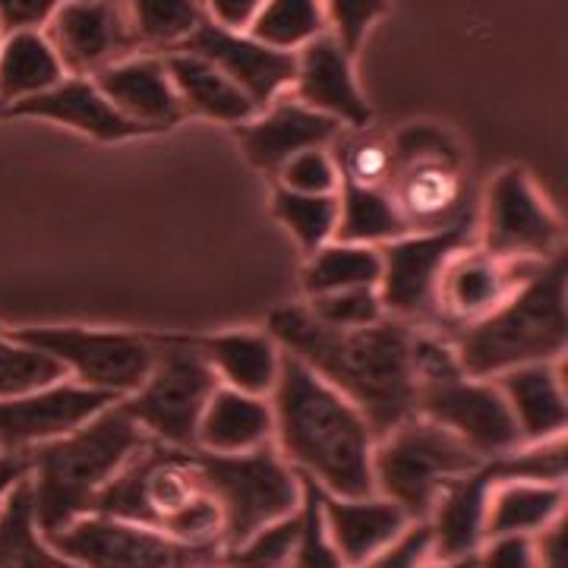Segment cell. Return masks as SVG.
<instances>
[{
    "mask_svg": "<svg viewBox=\"0 0 568 568\" xmlns=\"http://www.w3.org/2000/svg\"><path fill=\"white\" fill-rule=\"evenodd\" d=\"M301 503V477L275 446L246 455L149 446L108 484L92 511L126 518L186 547L227 552Z\"/></svg>",
    "mask_w": 568,
    "mask_h": 568,
    "instance_id": "1",
    "label": "cell"
},
{
    "mask_svg": "<svg viewBox=\"0 0 568 568\" xmlns=\"http://www.w3.org/2000/svg\"><path fill=\"white\" fill-rule=\"evenodd\" d=\"M414 328L392 316L361 328H332L306 306H282L268 316V335L284 354L345 395L376 439L417 414Z\"/></svg>",
    "mask_w": 568,
    "mask_h": 568,
    "instance_id": "2",
    "label": "cell"
},
{
    "mask_svg": "<svg viewBox=\"0 0 568 568\" xmlns=\"http://www.w3.org/2000/svg\"><path fill=\"white\" fill-rule=\"evenodd\" d=\"M272 405V446L284 465L328 496H369L376 436L364 414L297 357L282 354Z\"/></svg>",
    "mask_w": 568,
    "mask_h": 568,
    "instance_id": "3",
    "label": "cell"
},
{
    "mask_svg": "<svg viewBox=\"0 0 568 568\" xmlns=\"http://www.w3.org/2000/svg\"><path fill=\"white\" fill-rule=\"evenodd\" d=\"M149 443L114 402L73 433L29 448V493L41 537L89 515L108 484Z\"/></svg>",
    "mask_w": 568,
    "mask_h": 568,
    "instance_id": "4",
    "label": "cell"
},
{
    "mask_svg": "<svg viewBox=\"0 0 568 568\" xmlns=\"http://www.w3.org/2000/svg\"><path fill=\"white\" fill-rule=\"evenodd\" d=\"M566 253H556L477 323L446 328L458 366L474 379H493L511 366L552 364L568 342Z\"/></svg>",
    "mask_w": 568,
    "mask_h": 568,
    "instance_id": "5",
    "label": "cell"
},
{
    "mask_svg": "<svg viewBox=\"0 0 568 568\" xmlns=\"http://www.w3.org/2000/svg\"><path fill=\"white\" fill-rule=\"evenodd\" d=\"M414 376L417 414L458 436L484 462L525 446L503 392L493 379L467 376L443 332L414 328Z\"/></svg>",
    "mask_w": 568,
    "mask_h": 568,
    "instance_id": "6",
    "label": "cell"
},
{
    "mask_svg": "<svg viewBox=\"0 0 568 568\" xmlns=\"http://www.w3.org/2000/svg\"><path fill=\"white\" fill-rule=\"evenodd\" d=\"M392 142V178L386 190L410 234L470 224L462 152L446 130L407 123Z\"/></svg>",
    "mask_w": 568,
    "mask_h": 568,
    "instance_id": "7",
    "label": "cell"
},
{
    "mask_svg": "<svg viewBox=\"0 0 568 568\" xmlns=\"http://www.w3.org/2000/svg\"><path fill=\"white\" fill-rule=\"evenodd\" d=\"M484 458L420 414L388 429L373 448V489L392 499L410 521H426L448 480L462 477Z\"/></svg>",
    "mask_w": 568,
    "mask_h": 568,
    "instance_id": "8",
    "label": "cell"
},
{
    "mask_svg": "<svg viewBox=\"0 0 568 568\" xmlns=\"http://www.w3.org/2000/svg\"><path fill=\"white\" fill-rule=\"evenodd\" d=\"M155 361L130 395L118 398L123 414L159 446L196 448V426L219 376L183 335H152Z\"/></svg>",
    "mask_w": 568,
    "mask_h": 568,
    "instance_id": "9",
    "label": "cell"
},
{
    "mask_svg": "<svg viewBox=\"0 0 568 568\" xmlns=\"http://www.w3.org/2000/svg\"><path fill=\"white\" fill-rule=\"evenodd\" d=\"M22 345L36 347L63 366L67 379L99 388L114 398L140 386L155 361L152 335L118 328H82V325H22L10 328Z\"/></svg>",
    "mask_w": 568,
    "mask_h": 568,
    "instance_id": "10",
    "label": "cell"
},
{
    "mask_svg": "<svg viewBox=\"0 0 568 568\" xmlns=\"http://www.w3.org/2000/svg\"><path fill=\"white\" fill-rule=\"evenodd\" d=\"M44 540L82 568H196L219 556L104 511H89Z\"/></svg>",
    "mask_w": 568,
    "mask_h": 568,
    "instance_id": "11",
    "label": "cell"
},
{
    "mask_svg": "<svg viewBox=\"0 0 568 568\" xmlns=\"http://www.w3.org/2000/svg\"><path fill=\"white\" fill-rule=\"evenodd\" d=\"M470 246V224L448 227V231H426L405 234L398 241L379 246L383 253V278H379V301L392 320L410 325L436 328V284L439 272L452 253Z\"/></svg>",
    "mask_w": 568,
    "mask_h": 568,
    "instance_id": "12",
    "label": "cell"
},
{
    "mask_svg": "<svg viewBox=\"0 0 568 568\" xmlns=\"http://www.w3.org/2000/svg\"><path fill=\"white\" fill-rule=\"evenodd\" d=\"M480 241V250L496 260L547 263L562 253V222L544 203L525 168H506L489 183Z\"/></svg>",
    "mask_w": 568,
    "mask_h": 568,
    "instance_id": "13",
    "label": "cell"
},
{
    "mask_svg": "<svg viewBox=\"0 0 568 568\" xmlns=\"http://www.w3.org/2000/svg\"><path fill=\"white\" fill-rule=\"evenodd\" d=\"M544 263L534 260H496L487 250L462 246L448 256L436 284V320L439 332L484 320L489 310L506 301L518 284Z\"/></svg>",
    "mask_w": 568,
    "mask_h": 568,
    "instance_id": "14",
    "label": "cell"
},
{
    "mask_svg": "<svg viewBox=\"0 0 568 568\" xmlns=\"http://www.w3.org/2000/svg\"><path fill=\"white\" fill-rule=\"evenodd\" d=\"M181 51L200 54L215 70H222L224 77L256 104V111L275 102L294 82V70H297L294 51L268 48L260 39H253L250 32H237V29H227L212 20H205L190 39L183 41Z\"/></svg>",
    "mask_w": 568,
    "mask_h": 568,
    "instance_id": "15",
    "label": "cell"
},
{
    "mask_svg": "<svg viewBox=\"0 0 568 568\" xmlns=\"http://www.w3.org/2000/svg\"><path fill=\"white\" fill-rule=\"evenodd\" d=\"M114 402V395L80 386L73 379H58L51 386L0 398V448L29 452L41 443H51L92 420Z\"/></svg>",
    "mask_w": 568,
    "mask_h": 568,
    "instance_id": "16",
    "label": "cell"
},
{
    "mask_svg": "<svg viewBox=\"0 0 568 568\" xmlns=\"http://www.w3.org/2000/svg\"><path fill=\"white\" fill-rule=\"evenodd\" d=\"M48 41L54 44L67 77H92L108 63L140 51L123 0H63L48 22Z\"/></svg>",
    "mask_w": 568,
    "mask_h": 568,
    "instance_id": "17",
    "label": "cell"
},
{
    "mask_svg": "<svg viewBox=\"0 0 568 568\" xmlns=\"http://www.w3.org/2000/svg\"><path fill=\"white\" fill-rule=\"evenodd\" d=\"M253 168L275 174L291 155L306 149H332V142L345 133V126L320 111L306 108L294 95H278L256 118L234 126Z\"/></svg>",
    "mask_w": 568,
    "mask_h": 568,
    "instance_id": "18",
    "label": "cell"
},
{
    "mask_svg": "<svg viewBox=\"0 0 568 568\" xmlns=\"http://www.w3.org/2000/svg\"><path fill=\"white\" fill-rule=\"evenodd\" d=\"M294 54H297V70H294V82H291L294 99L325 118L338 121L342 126L366 130L373 121V111L354 80L351 54L345 48L328 32H323L320 39L306 41Z\"/></svg>",
    "mask_w": 568,
    "mask_h": 568,
    "instance_id": "19",
    "label": "cell"
},
{
    "mask_svg": "<svg viewBox=\"0 0 568 568\" xmlns=\"http://www.w3.org/2000/svg\"><path fill=\"white\" fill-rule=\"evenodd\" d=\"M7 118H39V121H54L85 133L99 142H123L149 136L140 123L123 118L114 104L102 95V89L92 82V77H63L58 85L44 89L32 99L10 104L3 111Z\"/></svg>",
    "mask_w": 568,
    "mask_h": 568,
    "instance_id": "20",
    "label": "cell"
},
{
    "mask_svg": "<svg viewBox=\"0 0 568 568\" xmlns=\"http://www.w3.org/2000/svg\"><path fill=\"white\" fill-rule=\"evenodd\" d=\"M92 82L123 118L140 123L149 133H162L183 121L181 99L171 85L164 61L155 54L136 51L130 58L108 63L99 73H92Z\"/></svg>",
    "mask_w": 568,
    "mask_h": 568,
    "instance_id": "21",
    "label": "cell"
},
{
    "mask_svg": "<svg viewBox=\"0 0 568 568\" xmlns=\"http://www.w3.org/2000/svg\"><path fill=\"white\" fill-rule=\"evenodd\" d=\"M499 480L496 458H487L474 470L448 480L436 496L433 511L426 515V525L433 534V556H467L477 552L487 540V499L489 487Z\"/></svg>",
    "mask_w": 568,
    "mask_h": 568,
    "instance_id": "22",
    "label": "cell"
},
{
    "mask_svg": "<svg viewBox=\"0 0 568 568\" xmlns=\"http://www.w3.org/2000/svg\"><path fill=\"white\" fill-rule=\"evenodd\" d=\"M323 518L332 547L345 568H361L410 525L405 511L379 493L369 496L323 493Z\"/></svg>",
    "mask_w": 568,
    "mask_h": 568,
    "instance_id": "23",
    "label": "cell"
},
{
    "mask_svg": "<svg viewBox=\"0 0 568 568\" xmlns=\"http://www.w3.org/2000/svg\"><path fill=\"white\" fill-rule=\"evenodd\" d=\"M493 383L503 392L525 446L566 436L568 398L556 361L552 364L511 366L506 373L493 376Z\"/></svg>",
    "mask_w": 568,
    "mask_h": 568,
    "instance_id": "24",
    "label": "cell"
},
{
    "mask_svg": "<svg viewBox=\"0 0 568 568\" xmlns=\"http://www.w3.org/2000/svg\"><path fill=\"white\" fill-rule=\"evenodd\" d=\"M212 366L222 386L263 395L275 388L282 369V347L268 332H219V335H183Z\"/></svg>",
    "mask_w": 568,
    "mask_h": 568,
    "instance_id": "25",
    "label": "cell"
},
{
    "mask_svg": "<svg viewBox=\"0 0 568 568\" xmlns=\"http://www.w3.org/2000/svg\"><path fill=\"white\" fill-rule=\"evenodd\" d=\"M272 433L275 420L268 398L219 383L196 426V448L212 455H246L272 446Z\"/></svg>",
    "mask_w": 568,
    "mask_h": 568,
    "instance_id": "26",
    "label": "cell"
},
{
    "mask_svg": "<svg viewBox=\"0 0 568 568\" xmlns=\"http://www.w3.org/2000/svg\"><path fill=\"white\" fill-rule=\"evenodd\" d=\"M162 61L183 104V114H200L209 121L234 123V126L260 114L256 104L200 54L178 48V51H168Z\"/></svg>",
    "mask_w": 568,
    "mask_h": 568,
    "instance_id": "27",
    "label": "cell"
},
{
    "mask_svg": "<svg viewBox=\"0 0 568 568\" xmlns=\"http://www.w3.org/2000/svg\"><path fill=\"white\" fill-rule=\"evenodd\" d=\"M562 515H566V484L503 477L499 470V480L489 487L487 499V540L508 534L537 537Z\"/></svg>",
    "mask_w": 568,
    "mask_h": 568,
    "instance_id": "28",
    "label": "cell"
},
{
    "mask_svg": "<svg viewBox=\"0 0 568 568\" xmlns=\"http://www.w3.org/2000/svg\"><path fill=\"white\" fill-rule=\"evenodd\" d=\"M67 77L54 44L41 29L7 32L0 41V102L10 104L32 99Z\"/></svg>",
    "mask_w": 568,
    "mask_h": 568,
    "instance_id": "29",
    "label": "cell"
},
{
    "mask_svg": "<svg viewBox=\"0 0 568 568\" xmlns=\"http://www.w3.org/2000/svg\"><path fill=\"white\" fill-rule=\"evenodd\" d=\"M410 234L398 205L392 203L386 186H338V227L335 241L383 246Z\"/></svg>",
    "mask_w": 568,
    "mask_h": 568,
    "instance_id": "30",
    "label": "cell"
},
{
    "mask_svg": "<svg viewBox=\"0 0 568 568\" xmlns=\"http://www.w3.org/2000/svg\"><path fill=\"white\" fill-rule=\"evenodd\" d=\"M383 278V253L379 246L328 241L320 246L304 268L306 297L345 291V287H379Z\"/></svg>",
    "mask_w": 568,
    "mask_h": 568,
    "instance_id": "31",
    "label": "cell"
},
{
    "mask_svg": "<svg viewBox=\"0 0 568 568\" xmlns=\"http://www.w3.org/2000/svg\"><path fill=\"white\" fill-rule=\"evenodd\" d=\"M123 10L140 51H174L209 20L203 0H123Z\"/></svg>",
    "mask_w": 568,
    "mask_h": 568,
    "instance_id": "32",
    "label": "cell"
},
{
    "mask_svg": "<svg viewBox=\"0 0 568 568\" xmlns=\"http://www.w3.org/2000/svg\"><path fill=\"white\" fill-rule=\"evenodd\" d=\"M246 32L268 48L301 51L306 41L328 32L323 0H265Z\"/></svg>",
    "mask_w": 568,
    "mask_h": 568,
    "instance_id": "33",
    "label": "cell"
},
{
    "mask_svg": "<svg viewBox=\"0 0 568 568\" xmlns=\"http://www.w3.org/2000/svg\"><path fill=\"white\" fill-rule=\"evenodd\" d=\"M275 219L291 231V237L301 244L306 256H313L320 246L335 241L338 227V193L310 196V193H291L278 186L272 196Z\"/></svg>",
    "mask_w": 568,
    "mask_h": 568,
    "instance_id": "34",
    "label": "cell"
},
{
    "mask_svg": "<svg viewBox=\"0 0 568 568\" xmlns=\"http://www.w3.org/2000/svg\"><path fill=\"white\" fill-rule=\"evenodd\" d=\"M301 477V474H297ZM287 568H345L338 552L332 547V537L325 530L323 493L313 480L301 477V506H297V537Z\"/></svg>",
    "mask_w": 568,
    "mask_h": 568,
    "instance_id": "35",
    "label": "cell"
},
{
    "mask_svg": "<svg viewBox=\"0 0 568 568\" xmlns=\"http://www.w3.org/2000/svg\"><path fill=\"white\" fill-rule=\"evenodd\" d=\"M58 379H67V373L54 357L22 345L10 332H0V398H13L32 388L51 386Z\"/></svg>",
    "mask_w": 568,
    "mask_h": 568,
    "instance_id": "36",
    "label": "cell"
},
{
    "mask_svg": "<svg viewBox=\"0 0 568 568\" xmlns=\"http://www.w3.org/2000/svg\"><path fill=\"white\" fill-rule=\"evenodd\" d=\"M332 145H338L335 164H338L342 183L386 186L392 178V142L369 133V126H366V130H357L354 136L342 133Z\"/></svg>",
    "mask_w": 568,
    "mask_h": 568,
    "instance_id": "37",
    "label": "cell"
},
{
    "mask_svg": "<svg viewBox=\"0 0 568 568\" xmlns=\"http://www.w3.org/2000/svg\"><path fill=\"white\" fill-rule=\"evenodd\" d=\"M306 310L313 313V320L332 328H361V325L379 323L386 316L379 287H345V291L313 294Z\"/></svg>",
    "mask_w": 568,
    "mask_h": 568,
    "instance_id": "38",
    "label": "cell"
},
{
    "mask_svg": "<svg viewBox=\"0 0 568 568\" xmlns=\"http://www.w3.org/2000/svg\"><path fill=\"white\" fill-rule=\"evenodd\" d=\"M278 186L291 190V193H310V196H325V193H338L342 186V174L335 155L328 149H306L291 155L287 162L275 171Z\"/></svg>",
    "mask_w": 568,
    "mask_h": 568,
    "instance_id": "39",
    "label": "cell"
},
{
    "mask_svg": "<svg viewBox=\"0 0 568 568\" xmlns=\"http://www.w3.org/2000/svg\"><path fill=\"white\" fill-rule=\"evenodd\" d=\"M328 36L354 58L364 44L369 26L386 17L388 0H323Z\"/></svg>",
    "mask_w": 568,
    "mask_h": 568,
    "instance_id": "40",
    "label": "cell"
},
{
    "mask_svg": "<svg viewBox=\"0 0 568 568\" xmlns=\"http://www.w3.org/2000/svg\"><path fill=\"white\" fill-rule=\"evenodd\" d=\"M433 559V534L426 521H410L392 544L379 549L361 568H426Z\"/></svg>",
    "mask_w": 568,
    "mask_h": 568,
    "instance_id": "41",
    "label": "cell"
},
{
    "mask_svg": "<svg viewBox=\"0 0 568 568\" xmlns=\"http://www.w3.org/2000/svg\"><path fill=\"white\" fill-rule=\"evenodd\" d=\"M477 568H537L534 537H521V534L489 537L477 549Z\"/></svg>",
    "mask_w": 568,
    "mask_h": 568,
    "instance_id": "42",
    "label": "cell"
},
{
    "mask_svg": "<svg viewBox=\"0 0 568 568\" xmlns=\"http://www.w3.org/2000/svg\"><path fill=\"white\" fill-rule=\"evenodd\" d=\"M63 0H0V26L3 32L41 29L61 10Z\"/></svg>",
    "mask_w": 568,
    "mask_h": 568,
    "instance_id": "43",
    "label": "cell"
},
{
    "mask_svg": "<svg viewBox=\"0 0 568 568\" xmlns=\"http://www.w3.org/2000/svg\"><path fill=\"white\" fill-rule=\"evenodd\" d=\"M203 3L209 20L227 26V29H237V32H246V26L260 13L265 0H203Z\"/></svg>",
    "mask_w": 568,
    "mask_h": 568,
    "instance_id": "44",
    "label": "cell"
},
{
    "mask_svg": "<svg viewBox=\"0 0 568 568\" xmlns=\"http://www.w3.org/2000/svg\"><path fill=\"white\" fill-rule=\"evenodd\" d=\"M537 568H566V515L534 537Z\"/></svg>",
    "mask_w": 568,
    "mask_h": 568,
    "instance_id": "45",
    "label": "cell"
},
{
    "mask_svg": "<svg viewBox=\"0 0 568 568\" xmlns=\"http://www.w3.org/2000/svg\"><path fill=\"white\" fill-rule=\"evenodd\" d=\"M26 477H29V452L0 448V506L7 503V496L20 487Z\"/></svg>",
    "mask_w": 568,
    "mask_h": 568,
    "instance_id": "46",
    "label": "cell"
},
{
    "mask_svg": "<svg viewBox=\"0 0 568 568\" xmlns=\"http://www.w3.org/2000/svg\"><path fill=\"white\" fill-rule=\"evenodd\" d=\"M426 568H477V552H467V556H448V559H429Z\"/></svg>",
    "mask_w": 568,
    "mask_h": 568,
    "instance_id": "47",
    "label": "cell"
},
{
    "mask_svg": "<svg viewBox=\"0 0 568 568\" xmlns=\"http://www.w3.org/2000/svg\"><path fill=\"white\" fill-rule=\"evenodd\" d=\"M3 36H7V32H3V26H0V41H3Z\"/></svg>",
    "mask_w": 568,
    "mask_h": 568,
    "instance_id": "48",
    "label": "cell"
},
{
    "mask_svg": "<svg viewBox=\"0 0 568 568\" xmlns=\"http://www.w3.org/2000/svg\"><path fill=\"white\" fill-rule=\"evenodd\" d=\"M0 114H3V102H0Z\"/></svg>",
    "mask_w": 568,
    "mask_h": 568,
    "instance_id": "49",
    "label": "cell"
}]
</instances>
